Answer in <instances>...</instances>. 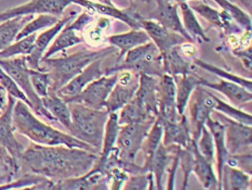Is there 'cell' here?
Returning a JSON list of instances; mask_svg holds the SVG:
<instances>
[{
    "label": "cell",
    "mask_w": 252,
    "mask_h": 190,
    "mask_svg": "<svg viewBox=\"0 0 252 190\" xmlns=\"http://www.w3.org/2000/svg\"><path fill=\"white\" fill-rule=\"evenodd\" d=\"M97 156L80 148L32 143L22 152L21 174L32 173L52 181L78 177L91 170Z\"/></svg>",
    "instance_id": "obj_1"
},
{
    "label": "cell",
    "mask_w": 252,
    "mask_h": 190,
    "mask_svg": "<svg viewBox=\"0 0 252 190\" xmlns=\"http://www.w3.org/2000/svg\"><path fill=\"white\" fill-rule=\"evenodd\" d=\"M12 122L14 132L16 130L19 134L25 136L32 140V143L43 146H66L70 148L85 149L98 154V152L90 145L39 121L32 113L30 107L21 100H16L13 107Z\"/></svg>",
    "instance_id": "obj_2"
},
{
    "label": "cell",
    "mask_w": 252,
    "mask_h": 190,
    "mask_svg": "<svg viewBox=\"0 0 252 190\" xmlns=\"http://www.w3.org/2000/svg\"><path fill=\"white\" fill-rule=\"evenodd\" d=\"M117 53L116 48L109 46L100 50H80L62 58L41 59L40 71L49 73L51 78L50 89L58 91L91 62Z\"/></svg>",
    "instance_id": "obj_3"
},
{
    "label": "cell",
    "mask_w": 252,
    "mask_h": 190,
    "mask_svg": "<svg viewBox=\"0 0 252 190\" xmlns=\"http://www.w3.org/2000/svg\"><path fill=\"white\" fill-rule=\"evenodd\" d=\"M119 111L118 122L120 125L155 121L159 113L158 77L141 74L139 76V88L132 100Z\"/></svg>",
    "instance_id": "obj_4"
},
{
    "label": "cell",
    "mask_w": 252,
    "mask_h": 190,
    "mask_svg": "<svg viewBox=\"0 0 252 190\" xmlns=\"http://www.w3.org/2000/svg\"><path fill=\"white\" fill-rule=\"evenodd\" d=\"M67 105L72 116V125L68 130L69 134L90 145L100 153L104 129L109 112L106 109L97 110L77 102H70Z\"/></svg>",
    "instance_id": "obj_5"
},
{
    "label": "cell",
    "mask_w": 252,
    "mask_h": 190,
    "mask_svg": "<svg viewBox=\"0 0 252 190\" xmlns=\"http://www.w3.org/2000/svg\"><path fill=\"white\" fill-rule=\"evenodd\" d=\"M120 71H131L139 75L147 74L159 77L165 73L162 54L151 40L129 50L120 61L105 70V75L116 74Z\"/></svg>",
    "instance_id": "obj_6"
},
{
    "label": "cell",
    "mask_w": 252,
    "mask_h": 190,
    "mask_svg": "<svg viewBox=\"0 0 252 190\" xmlns=\"http://www.w3.org/2000/svg\"><path fill=\"white\" fill-rule=\"evenodd\" d=\"M0 68H1L5 73L10 75L12 79L15 81L21 90L24 92L32 103V110L34 111L37 115L45 117L51 122H57L51 113L43 107L41 98L36 94L35 89L32 88L31 83V68L27 64L26 56H19L9 59H0Z\"/></svg>",
    "instance_id": "obj_7"
},
{
    "label": "cell",
    "mask_w": 252,
    "mask_h": 190,
    "mask_svg": "<svg viewBox=\"0 0 252 190\" xmlns=\"http://www.w3.org/2000/svg\"><path fill=\"white\" fill-rule=\"evenodd\" d=\"M154 122L145 121L120 125L116 141L120 166L124 163L135 162L136 154L142 149L146 136Z\"/></svg>",
    "instance_id": "obj_8"
},
{
    "label": "cell",
    "mask_w": 252,
    "mask_h": 190,
    "mask_svg": "<svg viewBox=\"0 0 252 190\" xmlns=\"http://www.w3.org/2000/svg\"><path fill=\"white\" fill-rule=\"evenodd\" d=\"M217 96L213 95L209 88L198 85L191 92L188 103L190 115L191 138L197 141L201 134L202 127L206 126L207 119L212 116L215 111Z\"/></svg>",
    "instance_id": "obj_9"
},
{
    "label": "cell",
    "mask_w": 252,
    "mask_h": 190,
    "mask_svg": "<svg viewBox=\"0 0 252 190\" xmlns=\"http://www.w3.org/2000/svg\"><path fill=\"white\" fill-rule=\"evenodd\" d=\"M117 83V73L112 75H103L102 77L91 81L79 94L73 97L62 98L66 102H77L89 108L102 110L105 109V102L115 84Z\"/></svg>",
    "instance_id": "obj_10"
},
{
    "label": "cell",
    "mask_w": 252,
    "mask_h": 190,
    "mask_svg": "<svg viewBox=\"0 0 252 190\" xmlns=\"http://www.w3.org/2000/svg\"><path fill=\"white\" fill-rule=\"evenodd\" d=\"M139 76L131 71H120L117 73V83L115 84L104 107L109 113L118 112L132 100L139 88Z\"/></svg>",
    "instance_id": "obj_11"
},
{
    "label": "cell",
    "mask_w": 252,
    "mask_h": 190,
    "mask_svg": "<svg viewBox=\"0 0 252 190\" xmlns=\"http://www.w3.org/2000/svg\"><path fill=\"white\" fill-rule=\"evenodd\" d=\"M75 1L76 0H31L30 2L0 13V23L15 16L31 14H51L59 18L64 10Z\"/></svg>",
    "instance_id": "obj_12"
},
{
    "label": "cell",
    "mask_w": 252,
    "mask_h": 190,
    "mask_svg": "<svg viewBox=\"0 0 252 190\" xmlns=\"http://www.w3.org/2000/svg\"><path fill=\"white\" fill-rule=\"evenodd\" d=\"M217 112V111H215ZM218 121L225 127V145L229 154L242 153L243 149L251 150L252 144V126L238 123L217 112Z\"/></svg>",
    "instance_id": "obj_13"
},
{
    "label": "cell",
    "mask_w": 252,
    "mask_h": 190,
    "mask_svg": "<svg viewBox=\"0 0 252 190\" xmlns=\"http://www.w3.org/2000/svg\"><path fill=\"white\" fill-rule=\"evenodd\" d=\"M75 4H79L87 10L91 11L92 13H98L107 18H113L124 22L132 30H142L140 21L142 16L134 11V9H119L111 2H102V1H91V0H76Z\"/></svg>",
    "instance_id": "obj_14"
},
{
    "label": "cell",
    "mask_w": 252,
    "mask_h": 190,
    "mask_svg": "<svg viewBox=\"0 0 252 190\" xmlns=\"http://www.w3.org/2000/svg\"><path fill=\"white\" fill-rule=\"evenodd\" d=\"M109 189L108 177L101 171L91 170L78 177L54 181L52 190H106Z\"/></svg>",
    "instance_id": "obj_15"
},
{
    "label": "cell",
    "mask_w": 252,
    "mask_h": 190,
    "mask_svg": "<svg viewBox=\"0 0 252 190\" xmlns=\"http://www.w3.org/2000/svg\"><path fill=\"white\" fill-rule=\"evenodd\" d=\"M158 94H159L158 117L170 122L178 121L182 114H180L177 109L175 80L171 75L163 73L158 77Z\"/></svg>",
    "instance_id": "obj_16"
},
{
    "label": "cell",
    "mask_w": 252,
    "mask_h": 190,
    "mask_svg": "<svg viewBox=\"0 0 252 190\" xmlns=\"http://www.w3.org/2000/svg\"><path fill=\"white\" fill-rule=\"evenodd\" d=\"M140 23L142 26V30H144L147 33V35L150 36L151 40L155 43L158 49H159L161 54L169 51L170 49L175 46L182 45V43L188 41V39L184 38L182 35H180L178 33H174L172 31H169L165 26H162L155 20H147L142 18Z\"/></svg>",
    "instance_id": "obj_17"
},
{
    "label": "cell",
    "mask_w": 252,
    "mask_h": 190,
    "mask_svg": "<svg viewBox=\"0 0 252 190\" xmlns=\"http://www.w3.org/2000/svg\"><path fill=\"white\" fill-rule=\"evenodd\" d=\"M16 99L14 97L8 95L7 107L3 110V113L0 115V146L4 147L9 151L16 161L20 162L22 152L24 151L22 146L14 136V127L12 122L13 107Z\"/></svg>",
    "instance_id": "obj_18"
},
{
    "label": "cell",
    "mask_w": 252,
    "mask_h": 190,
    "mask_svg": "<svg viewBox=\"0 0 252 190\" xmlns=\"http://www.w3.org/2000/svg\"><path fill=\"white\" fill-rule=\"evenodd\" d=\"M75 16L76 12H70L69 14L65 15L63 19H60L56 24L49 27L47 31L42 32L39 35H37L34 49H32V53L26 57L27 64H29V67L31 69L40 71V61L48 47L51 45L54 38H56L59 33L63 30V27L66 25L68 22L72 21Z\"/></svg>",
    "instance_id": "obj_19"
},
{
    "label": "cell",
    "mask_w": 252,
    "mask_h": 190,
    "mask_svg": "<svg viewBox=\"0 0 252 190\" xmlns=\"http://www.w3.org/2000/svg\"><path fill=\"white\" fill-rule=\"evenodd\" d=\"M189 7L194 12H197L199 15H201L206 21L221 31V33H224L226 36L232 35H239L243 32V29L238 24L234 23V20L229 16L228 13L225 11H218L216 9L211 8L209 4H207L205 1L194 2L189 4Z\"/></svg>",
    "instance_id": "obj_20"
},
{
    "label": "cell",
    "mask_w": 252,
    "mask_h": 190,
    "mask_svg": "<svg viewBox=\"0 0 252 190\" xmlns=\"http://www.w3.org/2000/svg\"><path fill=\"white\" fill-rule=\"evenodd\" d=\"M156 2V9L150 14L151 20H155L169 31L182 35L189 42H194L190 36L186 33L178 13V4H173L168 0H154Z\"/></svg>",
    "instance_id": "obj_21"
},
{
    "label": "cell",
    "mask_w": 252,
    "mask_h": 190,
    "mask_svg": "<svg viewBox=\"0 0 252 190\" xmlns=\"http://www.w3.org/2000/svg\"><path fill=\"white\" fill-rule=\"evenodd\" d=\"M103 60L104 59H97L95 61L91 62L89 65H87L77 76H75L66 85L60 88L57 91V94L61 98L73 97L79 94L91 81L105 75V70L103 69Z\"/></svg>",
    "instance_id": "obj_22"
},
{
    "label": "cell",
    "mask_w": 252,
    "mask_h": 190,
    "mask_svg": "<svg viewBox=\"0 0 252 190\" xmlns=\"http://www.w3.org/2000/svg\"><path fill=\"white\" fill-rule=\"evenodd\" d=\"M158 117V116H157ZM162 123V141L161 143L165 146L170 145H177L186 148L191 143V130L190 125L189 123V119L184 114L181 115V117L175 122L166 121V119H161Z\"/></svg>",
    "instance_id": "obj_23"
},
{
    "label": "cell",
    "mask_w": 252,
    "mask_h": 190,
    "mask_svg": "<svg viewBox=\"0 0 252 190\" xmlns=\"http://www.w3.org/2000/svg\"><path fill=\"white\" fill-rule=\"evenodd\" d=\"M175 148H177V145L165 146L161 143L158 146L149 164L143 167L144 172H151L153 176H154L156 189H166V186L163 185V178H165V175L167 174Z\"/></svg>",
    "instance_id": "obj_24"
},
{
    "label": "cell",
    "mask_w": 252,
    "mask_h": 190,
    "mask_svg": "<svg viewBox=\"0 0 252 190\" xmlns=\"http://www.w3.org/2000/svg\"><path fill=\"white\" fill-rule=\"evenodd\" d=\"M206 126L210 130L213 141H215L219 189H222L223 167L225 165L227 156L229 155L225 145V127H224V125L220 121L212 118V116L207 119Z\"/></svg>",
    "instance_id": "obj_25"
},
{
    "label": "cell",
    "mask_w": 252,
    "mask_h": 190,
    "mask_svg": "<svg viewBox=\"0 0 252 190\" xmlns=\"http://www.w3.org/2000/svg\"><path fill=\"white\" fill-rule=\"evenodd\" d=\"M202 86L207 87L209 89L217 90L221 92L222 95L228 98V100L235 106L243 107L247 102H250L252 100V92L244 88L243 86H240L237 83H234L231 80L221 79L219 83H210L207 79L202 81Z\"/></svg>",
    "instance_id": "obj_26"
},
{
    "label": "cell",
    "mask_w": 252,
    "mask_h": 190,
    "mask_svg": "<svg viewBox=\"0 0 252 190\" xmlns=\"http://www.w3.org/2000/svg\"><path fill=\"white\" fill-rule=\"evenodd\" d=\"M107 41L111 43V46L119 49L117 58L118 62L131 49L151 41V38L144 30H131L127 33H123V34L109 36Z\"/></svg>",
    "instance_id": "obj_27"
},
{
    "label": "cell",
    "mask_w": 252,
    "mask_h": 190,
    "mask_svg": "<svg viewBox=\"0 0 252 190\" xmlns=\"http://www.w3.org/2000/svg\"><path fill=\"white\" fill-rule=\"evenodd\" d=\"M193 151H194V164H193V173H195L196 177L199 179L202 187L206 189L217 190L219 189V181L213 170V163L208 161L202 155L198 148H197L196 141L193 140Z\"/></svg>",
    "instance_id": "obj_28"
},
{
    "label": "cell",
    "mask_w": 252,
    "mask_h": 190,
    "mask_svg": "<svg viewBox=\"0 0 252 190\" xmlns=\"http://www.w3.org/2000/svg\"><path fill=\"white\" fill-rule=\"evenodd\" d=\"M175 80V98H177V109L180 114H184V111L189 100L191 92L198 85H201L205 78L191 72L189 74L173 77Z\"/></svg>",
    "instance_id": "obj_29"
},
{
    "label": "cell",
    "mask_w": 252,
    "mask_h": 190,
    "mask_svg": "<svg viewBox=\"0 0 252 190\" xmlns=\"http://www.w3.org/2000/svg\"><path fill=\"white\" fill-rule=\"evenodd\" d=\"M41 101L43 107L51 113V115L58 122L61 123L65 128L69 130L70 125H72V116H70L69 108L67 103L57 94V91L49 89L48 95L41 98Z\"/></svg>",
    "instance_id": "obj_30"
},
{
    "label": "cell",
    "mask_w": 252,
    "mask_h": 190,
    "mask_svg": "<svg viewBox=\"0 0 252 190\" xmlns=\"http://www.w3.org/2000/svg\"><path fill=\"white\" fill-rule=\"evenodd\" d=\"M163 72L171 75L172 77L182 76L193 72L189 60L181 53L179 46L170 49L169 51L162 53Z\"/></svg>",
    "instance_id": "obj_31"
},
{
    "label": "cell",
    "mask_w": 252,
    "mask_h": 190,
    "mask_svg": "<svg viewBox=\"0 0 252 190\" xmlns=\"http://www.w3.org/2000/svg\"><path fill=\"white\" fill-rule=\"evenodd\" d=\"M178 5L181 9V12H182V24L186 33L190 36L191 39L194 42H199V43H205L209 42L210 39L209 37L206 35L205 31L202 30V26L200 25L199 21L197 20L194 11L191 10L189 4L184 1L180 2Z\"/></svg>",
    "instance_id": "obj_32"
},
{
    "label": "cell",
    "mask_w": 252,
    "mask_h": 190,
    "mask_svg": "<svg viewBox=\"0 0 252 190\" xmlns=\"http://www.w3.org/2000/svg\"><path fill=\"white\" fill-rule=\"evenodd\" d=\"M32 19H34V14L15 16V18L1 22L0 23V51L11 45L15 40L19 32Z\"/></svg>",
    "instance_id": "obj_33"
},
{
    "label": "cell",
    "mask_w": 252,
    "mask_h": 190,
    "mask_svg": "<svg viewBox=\"0 0 252 190\" xmlns=\"http://www.w3.org/2000/svg\"><path fill=\"white\" fill-rule=\"evenodd\" d=\"M81 42H84V38L79 37L77 35V32L70 30L69 27L65 25L63 27V30L59 33L56 38H54L53 42H51V45L48 47L42 59L51 58L53 54H56L60 51L66 50L67 48L74 47Z\"/></svg>",
    "instance_id": "obj_34"
},
{
    "label": "cell",
    "mask_w": 252,
    "mask_h": 190,
    "mask_svg": "<svg viewBox=\"0 0 252 190\" xmlns=\"http://www.w3.org/2000/svg\"><path fill=\"white\" fill-rule=\"evenodd\" d=\"M251 175L236 167L224 165L222 173V189L247 190L251 188Z\"/></svg>",
    "instance_id": "obj_35"
},
{
    "label": "cell",
    "mask_w": 252,
    "mask_h": 190,
    "mask_svg": "<svg viewBox=\"0 0 252 190\" xmlns=\"http://www.w3.org/2000/svg\"><path fill=\"white\" fill-rule=\"evenodd\" d=\"M119 128H120V124L118 122V113L117 112L109 113L107 122L105 124V129H104L102 147H101L100 153H98V156L96 159V162H102L107 156L109 152L116 147Z\"/></svg>",
    "instance_id": "obj_36"
},
{
    "label": "cell",
    "mask_w": 252,
    "mask_h": 190,
    "mask_svg": "<svg viewBox=\"0 0 252 190\" xmlns=\"http://www.w3.org/2000/svg\"><path fill=\"white\" fill-rule=\"evenodd\" d=\"M21 175V163L0 146V186L9 184Z\"/></svg>",
    "instance_id": "obj_37"
},
{
    "label": "cell",
    "mask_w": 252,
    "mask_h": 190,
    "mask_svg": "<svg viewBox=\"0 0 252 190\" xmlns=\"http://www.w3.org/2000/svg\"><path fill=\"white\" fill-rule=\"evenodd\" d=\"M162 133H163L162 123L160 121V118L157 117L155 119L154 124L152 125L150 132H149V134H147L146 138L143 143V146H142V149H141L142 151H143L144 157H145V162L143 164V167H145L147 164H149L153 155H154V153H155V151L157 150L158 146L161 144Z\"/></svg>",
    "instance_id": "obj_38"
},
{
    "label": "cell",
    "mask_w": 252,
    "mask_h": 190,
    "mask_svg": "<svg viewBox=\"0 0 252 190\" xmlns=\"http://www.w3.org/2000/svg\"><path fill=\"white\" fill-rule=\"evenodd\" d=\"M191 62H193V64L196 65V67L204 69L205 71H208V72L215 74L216 76H218V77H221V79L234 81V83L239 84L240 86H243L244 88H246L249 91L252 90V81L250 78L247 79L245 77H240V76H238V75H235V74L231 73L229 71H226L222 68H219V67H217V65L210 64L206 61H202V60H200L198 58L193 59L191 60Z\"/></svg>",
    "instance_id": "obj_39"
},
{
    "label": "cell",
    "mask_w": 252,
    "mask_h": 190,
    "mask_svg": "<svg viewBox=\"0 0 252 190\" xmlns=\"http://www.w3.org/2000/svg\"><path fill=\"white\" fill-rule=\"evenodd\" d=\"M36 38L37 34L34 33V34L21 38L19 40H15V42H12L7 48L0 51V59H9L19 56L27 57L32 53V49H34Z\"/></svg>",
    "instance_id": "obj_40"
},
{
    "label": "cell",
    "mask_w": 252,
    "mask_h": 190,
    "mask_svg": "<svg viewBox=\"0 0 252 190\" xmlns=\"http://www.w3.org/2000/svg\"><path fill=\"white\" fill-rule=\"evenodd\" d=\"M213 1H216L222 8L223 11L228 13L229 16L234 20L235 23L242 27L243 31L248 33L251 32L252 21L249 13L246 12L245 10L238 7L236 3L231 1V0H213Z\"/></svg>",
    "instance_id": "obj_41"
},
{
    "label": "cell",
    "mask_w": 252,
    "mask_h": 190,
    "mask_svg": "<svg viewBox=\"0 0 252 190\" xmlns=\"http://www.w3.org/2000/svg\"><path fill=\"white\" fill-rule=\"evenodd\" d=\"M59 20L60 19L58 16H54L51 14H39L36 19L31 20L29 23L19 32L15 40H19L21 38L34 34V33H37L38 31H40L42 29H46V27H51L56 24Z\"/></svg>",
    "instance_id": "obj_42"
},
{
    "label": "cell",
    "mask_w": 252,
    "mask_h": 190,
    "mask_svg": "<svg viewBox=\"0 0 252 190\" xmlns=\"http://www.w3.org/2000/svg\"><path fill=\"white\" fill-rule=\"evenodd\" d=\"M215 111H218L219 113H222L225 116L232 118V119H234V121H236L238 123H242L244 125H249V126H252L251 114L242 111L237 107L228 105V103L224 102L221 99H219V98H217Z\"/></svg>",
    "instance_id": "obj_43"
},
{
    "label": "cell",
    "mask_w": 252,
    "mask_h": 190,
    "mask_svg": "<svg viewBox=\"0 0 252 190\" xmlns=\"http://www.w3.org/2000/svg\"><path fill=\"white\" fill-rule=\"evenodd\" d=\"M193 143V140H191ZM190 145L186 148L181 147L179 150V166H181L183 171V185L181 189H188L189 179L190 174L193 173V164H194V151L193 145Z\"/></svg>",
    "instance_id": "obj_44"
},
{
    "label": "cell",
    "mask_w": 252,
    "mask_h": 190,
    "mask_svg": "<svg viewBox=\"0 0 252 190\" xmlns=\"http://www.w3.org/2000/svg\"><path fill=\"white\" fill-rule=\"evenodd\" d=\"M123 189L126 190H154L155 181L151 172L129 175Z\"/></svg>",
    "instance_id": "obj_45"
},
{
    "label": "cell",
    "mask_w": 252,
    "mask_h": 190,
    "mask_svg": "<svg viewBox=\"0 0 252 190\" xmlns=\"http://www.w3.org/2000/svg\"><path fill=\"white\" fill-rule=\"evenodd\" d=\"M196 145L200 153L204 155L208 161L211 163H215L216 161L215 141H213L212 135L207 126L202 127L201 134L199 136L198 140L196 141Z\"/></svg>",
    "instance_id": "obj_46"
},
{
    "label": "cell",
    "mask_w": 252,
    "mask_h": 190,
    "mask_svg": "<svg viewBox=\"0 0 252 190\" xmlns=\"http://www.w3.org/2000/svg\"><path fill=\"white\" fill-rule=\"evenodd\" d=\"M31 83L32 88L35 89L36 94L40 98L46 97L51 87L50 75L45 71H38L31 69Z\"/></svg>",
    "instance_id": "obj_47"
},
{
    "label": "cell",
    "mask_w": 252,
    "mask_h": 190,
    "mask_svg": "<svg viewBox=\"0 0 252 190\" xmlns=\"http://www.w3.org/2000/svg\"><path fill=\"white\" fill-rule=\"evenodd\" d=\"M0 85L3 87L8 95L14 97L16 100H21L25 102L26 105L32 109V103L29 99H27V97L25 96L24 92L21 90V88L12 79V77L5 73L1 68H0Z\"/></svg>",
    "instance_id": "obj_48"
},
{
    "label": "cell",
    "mask_w": 252,
    "mask_h": 190,
    "mask_svg": "<svg viewBox=\"0 0 252 190\" xmlns=\"http://www.w3.org/2000/svg\"><path fill=\"white\" fill-rule=\"evenodd\" d=\"M226 165L236 167L246 172L249 175H252V155L251 150L245 153H236V154H229L226 159Z\"/></svg>",
    "instance_id": "obj_49"
},
{
    "label": "cell",
    "mask_w": 252,
    "mask_h": 190,
    "mask_svg": "<svg viewBox=\"0 0 252 190\" xmlns=\"http://www.w3.org/2000/svg\"><path fill=\"white\" fill-rule=\"evenodd\" d=\"M106 175L109 182V189L113 190L123 189L125 183L127 182V179L129 177V174L124 171L122 166H115L111 168V170L106 173Z\"/></svg>",
    "instance_id": "obj_50"
},
{
    "label": "cell",
    "mask_w": 252,
    "mask_h": 190,
    "mask_svg": "<svg viewBox=\"0 0 252 190\" xmlns=\"http://www.w3.org/2000/svg\"><path fill=\"white\" fill-rule=\"evenodd\" d=\"M92 21V15L90 13H88L87 11L81 13L78 18H76V20L73 22V23L69 24V22L66 24L67 27H69L70 30H74L76 32H81L85 27L90 23Z\"/></svg>",
    "instance_id": "obj_51"
},
{
    "label": "cell",
    "mask_w": 252,
    "mask_h": 190,
    "mask_svg": "<svg viewBox=\"0 0 252 190\" xmlns=\"http://www.w3.org/2000/svg\"><path fill=\"white\" fill-rule=\"evenodd\" d=\"M234 53L236 54V56L240 59V61H242L245 64V68L248 69V71L250 72L251 71V46H248L247 49H244V50H237V51H234Z\"/></svg>",
    "instance_id": "obj_52"
},
{
    "label": "cell",
    "mask_w": 252,
    "mask_h": 190,
    "mask_svg": "<svg viewBox=\"0 0 252 190\" xmlns=\"http://www.w3.org/2000/svg\"><path fill=\"white\" fill-rule=\"evenodd\" d=\"M8 103V95L7 91L3 88V87L0 85V111H2L7 107Z\"/></svg>",
    "instance_id": "obj_53"
},
{
    "label": "cell",
    "mask_w": 252,
    "mask_h": 190,
    "mask_svg": "<svg viewBox=\"0 0 252 190\" xmlns=\"http://www.w3.org/2000/svg\"><path fill=\"white\" fill-rule=\"evenodd\" d=\"M168 1H171V2H177V3H180V2H184V1H189V0H168ZM198 1H207V0H198Z\"/></svg>",
    "instance_id": "obj_54"
},
{
    "label": "cell",
    "mask_w": 252,
    "mask_h": 190,
    "mask_svg": "<svg viewBox=\"0 0 252 190\" xmlns=\"http://www.w3.org/2000/svg\"><path fill=\"white\" fill-rule=\"evenodd\" d=\"M231 1H233V2H236V1H240V2H243V3H244V5H245V7H248V10H249V11L251 10V7H249V4L247 3V1H246V0H231Z\"/></svg>",
    "instance_id": "obj_55"
},
{
    "label": "cell",
    "mask_w": 252,
    "mask_h": 190,
    "mask_svg": "<svg viewBox=\"0 0 252 190\" xmlns=\"http://www.w3.org/2000/svg\"><path fill=\"white\" fill-rule=\"evenodd\" d=\"M246 1L249 4V7H251V0H246Z\"/></svg>",
    "instance_id": "obj_56"
},
{
    "label": "cell",
    "mask_w": 252,
    "mask_h": 190,
    "mask_svg": "<svg viewBox=\"0 0 252 190\" xmlns=\"http://www.w3.org/2000/svg\"><path fill=\"white\" fill-rule=\"evenodd\" d=\"M144 1H145V0H144Z\"/></svg>",
    "instance_id": "obj_57"
}]
</instances>
